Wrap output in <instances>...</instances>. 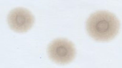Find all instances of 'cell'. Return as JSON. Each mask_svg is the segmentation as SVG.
Instances as JSON below:
<instances>
[{
	"label": "cell",
	"instance_id": "cell-1",
	"mask_svg": "<svg viewBox=\"0 0 122 68\" xmlns=\"http://www.w3.org/2000/svg\"><path fill=\"white\" fill-rule=\"evenodd\" d=\"M86 28L90 36L95 40L107 41L117 35L120 22L112 13L98 11L89 17L86 23Z\"/></svg>",
	"mask_w": 122,
	"mask_h": 68
},
{
	"label": "cell",
	"instance_id": "cell-2",
	"mask_svg": "<svg viewBox=\"0 0 122 68\" xmlns=\"http://www.w3.org/2000/svg\"><path fill=\"white\" fill-rule=\"evenodd\" d=\"M48 54L54 62L58 64H67L75 58L76 49L72 42L67 39L57 38L49 45Z\"/></svg>",
	"mask_w": 122,
	"mask_h": 68
},
{
	"label": "cell",
	"instance_id": "cell-3",
	"mask_svg": "<svg viewBox=\"0 0 122 68\" xmlns=\"http://www.w3.org/2000/svg\"><path fill=\"white\" fill-rule=\"evenodd\" d=\"M7 22L10 29L15 32H26L33 26L34 17L26 9L18 7L10 12Z\"/></svg>",
	"mask_w": 122,
	"mask_h": 68
}]
</instances>
